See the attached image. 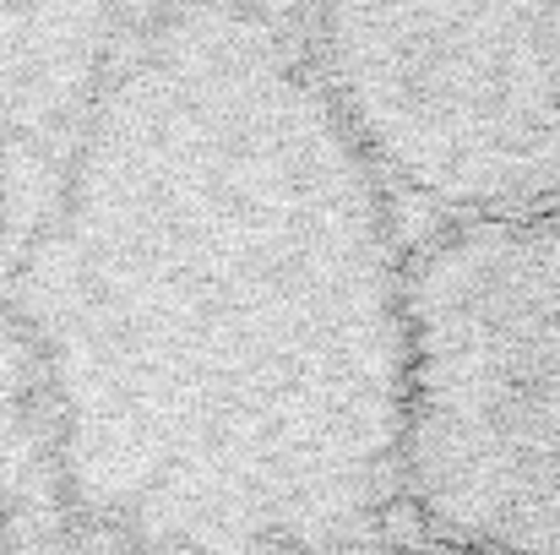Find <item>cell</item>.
I'll use <instances>...</instances> for the list:
<instances>
[{"instance_id":"5","label":"cell","mask_w":560,"mask_h":555,"mask_svg":"<svg viewBox=\"0 0 560 555\" xmlns=\"http://www.w3.org/2000/svg\"><path fill=\"white\" fill-rule=\"evenodd\" d=\"M0 555H16V540H11V501H5V485H0Z\"/></svg>"},{"instance_id":"6","label":"cell","mask_w":560,"mask_h":555,"mask_svg":"<svg viewBox=\"0 0 560 555\" xmlns=\"http://www.w3.org/2000/svg\"><path fill=\"white\" fill-rule=\"evenodd\" d=\"M381 555H457V551H441V545H397V551H381Z\"/></svg>"},{"instance_id":"2","label":"cell","mask_w":560,"mask_h":555,"mask_svg":"<svg viewBox=\"0 0 560 555\" xmlns=\"http://www.w3.org/2000/svg\"><path fill=\"white\" fill-rule=\"evenodd\" d=\"M402 501L457 555H560V218L408 251Z\"/></svg>"},{"instance_id":"3","label":"cell","mask_w":560,"mask_h":555,"mask_svg":"<svg viewBox=\"0 0 560 555\" xmlns=\"http://www.w3.org/2000/svg\"><path fill=\"white\" fill-rule=\"evenodd\" d=\"M300 38L392 201L560 218V5H322Z\"/></svg>"},{"instance_id":"4","label":"cell","mask_w":560,"mask_h":555,"mask_svg":"<svg viewBox=\"0 0 560 555\" xmlns=\"http://www.w3.org/2000/svg\"><path fill=\"white\" fill-rule=\"evenodd\" d=\"M33 555H148L137 551V545H126V540H115V534H98V529H60L49 545H38Z\"/></svg>"},{"instance_id":"1","label":"cell","mask_w":560,"mask_h":555,"mask_svg":"<svg viewBox=\"0 0 560 555\" xmlns=\"http://www.w3.org/2000/svg\"><path fill=\"white\" fill-rule=\"evenodd\" d=\"M5 436L49 529L354 555L402 501L408 245L300 27L126 11L0 218Z\"/></svg>"}]
</instances>
